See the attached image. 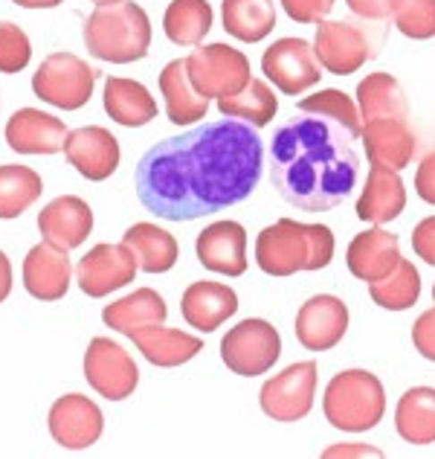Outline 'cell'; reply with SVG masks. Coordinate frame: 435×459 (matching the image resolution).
Returning a JSON list of instances; mask_svg holds the SVG:
<instances>
[{"label": "cell", "instance_id": "obj_48", "mask_svg": "<svg viewBox=\"0 0 435 459\" xmlns=\"http://www.w3.org/2000/svg\"><path fill=\"white\" fill-rule=\"evenodd\" d=\"M90 4H96V6H99V4H111V0H90Z\"/></svg>", "mask_w": 435, "mask_h": 459}, {"label": "cell", "instance_id": "obj_25", "mask_svg": "<svg viewBox=\"0 0 435 459\" xmlns=\"http://www.w3.org/2000/svg\"><path fill=\"white\" fill-rule=\"evenodd\" d=\"M160 93L166 100V117L175 126H192L209 114V100L189 79L186 58L168 62L160 74Z\"/></svg>", "mask_w": 435, "mask_h": 459}, {"label": "cell", "instance_id": "obj_17", "mask_svg": "<svg viewBox=\"0 0 435 459\" xmlns=\"http://www.w3.org/2000/svg\"><path fill=\"white\" fill-rule=\"evenodd\" d=\"M72 264L64 247L53 245V241H41L35 245L27 259H23V288L27 294L41 299V303H55L70 291Z\"/></svg>", "mask_w": 435, "mask_h": 459}, {"label": "cell", "instance_id": "obj_30", "mask_svg": "<svg viewBox=\"0 0 435 459\" xmlns=\"http://www.w3.org/2000/svg\"><path fill=\"white\" fill-rule=\"evenodd\" d=\"M395 430L409 445L435 442V386H413L395 410Z\"/></svg>", "mask_w": 435, "mask_h": 459}, {"label": "cell", "instance_id": "obj_38", "mask_svg": "<svg viewBox=\"0 0 435 459\" xmlns=\"http://www.w3.org/2000/svg\"><path fill=\"white\" fill-rule=\"evenodd\" d=\"M392 21L406 39H435V0H392Z\"/></svg>", "mask_w": 435, "mask_h": 459}, {"label": "cell", "instance_id": "obj_1", "mask_svg": "<svg viewBox=\"0 0 435 459\" xmlns=\"http://www.w3.org/2000/svg\"><path fill=\"white\" fill-rule=\"evenodd\" d=\"M261 172L259 131L226 117L151 146L140 157L134 184L145 210L180 224L247 201Z\"/></svg>", "mask_w": 435, "mask_h": 459}, {"label": "cell", "instance_id": "obj_5", "mask_svg": "<svg viewBox=\"0 0 435 459\" xmlns=\"http://www.w3.org/2000/svg\"><path fill=\"white\" fill-rule=\"evenodd\" d=\"M322 413L337 430H371L386 413V393L378 376L369 369H345L325 386Z\"/></svg>", "mask_w": 435, "mask_h": 459}, {"label": "cell", "instance_id": "obj_21", "mask_svg": "<svg viewBox=\"0 0 435 459\" xmlns=\"http://www.w3.org/2000/svg\"><path fill=\"white\" fill-rule=\"evenodd\" d=\"M401 262V238L389 230L371 227L352 238L345 250V264L360 282H378Z\"/></svg>", "mask_w": 435, "mask_h": 459}, {"label": "cell", "instance_id": "obj_23", "mask_svg": "<svg viewBox=\"0 0 435 459\" xmlns=\"http://www.w3.org/2000/svg\"><path fill=\"white\" fill-rule=\"evenodd\" d=\"M38 230L47 241L72 250L88 241L93 230V210L79 195H62L38 212Z\"/></svg>", "mask_w": 435, "mask_h": 459}, {"label": "cell", "instance_id": "obj_13", "mask_svg": "<svg viewBox=\"0 0 435 459\" xmlns=\"http://www.w3.org/2000/svg\"><path fill=\"white\" fill-rule=\"evenodd\" d=\"M47 425H50V437L55 439V445H62L67 451H84L99 442L105 430V416L99 404L90 402L88 395L70 393L50 407Z\"/></svg>", "mask_w": 435, "mask_h": 459}, {"label": "cell", "instance_id": "obj_49", "mask_svg": "<svg viewBox=\"0 0 435 459\" xmlns=\"http://www.w3.org/2000/svg\"><path fill=\"white\" fill-rule=\"evenodd\" d=\"M432 303H435V285H432Z\"/></svg>", "mask_w": 435, "mask_h": 459}, {"label": "cell", "instance_id": "obj_11", "mask_svg": "<svg viewBox=\"0 0 435 459\" xmlns=\"http://www.w3.org/2000/svg\"><path fill=\"white\" fill-rule=\"evenodd\" d=\"M84 378L107 402H123V398L134 395L140 369L119 343L107 341V337H93L84 352Z\"/></svg>", "mask_w": 435, "mask_h": 459}, {"label": "cell", "instance_id": "obj_2", "mask_svg": "<svg viewBox=\"0 0 435 459\" xmlns=\"http://www.w3.org/2000/svg\"><path fill=\"white\" fill-rule=\"evenodd\" d=\"M352 134L325 117H294L273 131L270 180L302 212H325L360 186L362 163Z\"/></svg>", "mask_w": 435, "mask_h": 459}, {"label": "cell", "instance_id": "obj_36", "mask_svg": "<svg viewBox=\"0 0 435 459\" xmlns=\"http://www.w3.org/2000/svg\"><path fill=\"white\" fill-rule=\"evenodd\" d=\"M369 297L374 299V306H380L386 311L413 308L421 297V276L415 271V264L401 259L392 273H386L378 282H369Z\"/></svg>", "mask_w": 435, "mask_h": 459}, {"label": "cell", "instance_id": "obj_9", "mask_svg": "<svg viewBox=\"0 0 435 459\" xmlns=\"http://www.w3.org/2000/svg\"><path fill=\"white\" fill-rule=\"evenodd\" d=\"M313 395H317V364L299 360L270 381H264L259 402L264 416H270L273 421H299L313 410Z\"/></svg>", "mask_w": 435, "mask_h": 459}, {"label": "cell", "instance_id": "obj_22", "mask_svg": "<svg viewBox=\"0 0 435 459\" xmlns=\"http://www.w3.org/2000/svg\"><path fill=\"white\" fill-rule=\"evenodd\" d=\"M235 311H238V294L224 282H207V280L192 282L183 291V299H180L183 320L203 334L221 329Z\"/></svg>", "mask_w": 435, "mask_h": 459}, {"label": "cell", "instance_id": "obj_6", "mask_svg": "<svg viewBox=\"0 0 435 459\" xmlns=\"http://www.w3.org/2000/svg\"><path fill=\"white\" fill-rule=\"evenodd\" d=\"M96 84V70L84 58L72 53L47 56L41 67L32 74V91L41 102L62 108V111H79L90 102Z\"/></svg>", "mask_w": 435, "mask_h": 459}, {"label": "cell", "instance_id": "obj_20", "mask_svg": "<svg viewBox=\"0 0 435 459\" xmlns=\"http://www.w3.org/2000/svg\"><path fill=\"white\" fill-rule=\"evenodd\" d=\"M198 262L212 273L241 276L247 271V230L238 221H215L195 241Z\"/></svg>", "mask_w": 435, "mask_h": 459}, {"label": "cell", "instance_id": "obj_40", "mask_svg": "<svg viewBox=\"0 0 435 459\" xmlns=\"http://www.w3.org/2000/svg\"><path fill=\"white\" fill-rule=\"evenodd\" d=\"M337 0H282L290 21L296 23H320L331 15Z\"/></svg>", "mask_w": 435, "mask_h": 459}, {"label": "cell", "instance_id": "obj_41", "mask_svg": "<svg viewBox=\"0 0 435 459\" xmlns=\"http://www.w3.org/2000/svg\"><path fill=\"white\" fill-rule=\"evenodd\" d=\"M413 343L421 358H427L435 364V306L424 311L413 325Z\"/></svg>", "mask_w": 435, "mask_h": 459}, {"label": "cell", "instance_id": "obj_47", "mask_svg": "<svg viewBox=\"0 0 435 459\" xmlns=\"http://www.w3.org/2000/svg\"><path fill=\"white\" fill-rule=\"evenodd\" d=\"M12 4H18L23 9H55V6H62L64 0H12Z\"/></svg>", "mask_w": 435, "mask_h": 459}, {"label": "cell", "instance_id": "obj_34", "mask_svg": "<svg viewBox=\"0 0 435 459\" xmlns=\"http://www.w3.org/2000/svg\"><path fill=\"white\" fill-rule=\"evenodd\" d=\"M163 30L177 47H198L212 30V6L207 0H172L163 15Z\"/></svg>", "mask_w": 435, "mask_h": 459}, {"label": "cell", "instance_id": "obj_45", "mask_svg": "<svg viewBox=\"0 0 435 459\" xmlns=\"http://www.w3.org/2000/svg\"><path fill=\"white\" fill-rule=\"evenodd\" d=\"M325 456H380V451L378 448H369V445H357V442H352V445H337V448H328L325 451Z\"/></svg>", "mask_w": 435, "mask_h": 459}, {"label": "cell", "instance_id": "obj_24", "mask_svg": "<svg viewBox=\"0 0 435 459\" xmlns=\"http://www.w3.org/2000/svg\"><path fill=\"white\" fill-rule=\"evenodd\" d=\"M406 207V189L404 180L395 169L371 166L362 184L360 201H357V219L369 224H386L397 219Z\"/></svg>", "mask_w": 435, "mask_h": 459}, {"label": "cell", "instance_id": "obj_29", "mask_svg": "<svg viewBox=\"0 0 435 459\" xmlns=\"http://www.w3.org/2000/svg\"><path fill=\"white\" fill-rule=\"evenodd\" d=\"M123 245L134 250L140 271L145 273H166V271H172L180 259L177 238L151 221H137L134 227H128L123 236Z\"/></svg>", "mask_w": 435, "mask_h": 459}, {"label": "cell", "instance_id": "obj_19", "mask_svg": "<svg viewBox=\"0 0 435 459\" xmlns=\"http://www.w3.org/2000/svg\"><path fill=\"white\" fill-rule=\"evenodd\" d=\"M64 119L44 114L38 108H21L6 123V143L18 154H55L64 152L67 140Z\"/></svg>", "mask_w": 435, "mask_h": 459}, {"label": "cell", "instance_id": "obj_44", "mask_svg": "<svg viewBox=\"0 0 435 459\" xmlns=\"http://www.w3.org/2000/svg\"><path fill=\"white\" fill-rule=\"evenodd\" d=\"M345 4L354 15L369 21H383L392 15V0H345Z\"/></svg>", "mask_w": 435, "mask_h": 459}, {"label": "cell", "instance_id": "obj_43", "mask_svg": "<svg viewBox=\"0 0 435 459\" xmlns=\"http://www.w3.org/2000/svg\"><path fill=\"white\" fill-rule=\"evenodd\" d=\"M415 192L421 201H427L435 207V152L427 154L424 160H421L418 172H415Z\"/></svg>", "mask_w": 435, "mask_h": 459}, {"label": "cell", "instance_id": "obj_27", "mask_svg": "<svg viewBox=\"0 0 435 459\" xmlns=\"http://www.w3.org/2000/svg\"><path fill=\"white\" fill-rule=\"evenodd\" d=\"M105 111L125 128H142L157 119V100L142 82L111 76L105 82Z\"/></svg>", "mask_w": 435, "mask_h": 459}, {"label": "cell", "instance_id": "obj_18", "mask_svg": "<svg viewBox=\"0 0 435 459\" xmlns=\"http://www.w3.org/2000/svg\"><path fill=\"white\" fill-rule=\"evenodd\" d=\"M360 137L371 166L395 169V172H404L406 166H413V157L418 152V137L409 128L406 119H395V117L371 119V123L362 126Z\"/></svg>", "mask_w": 435, "mask_h": 459}, {"label": "cell", "instance_id": "obj_28", "mask_svg": "<svg viewBox=\"0 0 435 459\" xmlns=\"http://www.w3.org/2000/svg\"><path fill=\"white\" fill-rule=\"evenodd\" d=\"M168 317L166 299L154 291V288H137L134 294H128L116 303L105 306L102 320L107 329L131 337L134 332L145 329V325H160Z\"/></svg>", "mask_w": 435, "mask_h": 459}, {"label": "cell", "instance_id": "obj_39", "mask_svg": "<svg viewBox=\"0 0 435 459\" xmlns=\"http://www.w3.org/2000/svg\"><path fill=\"white\" fill-rule=\"evenodd\" d=\"M32 58V44L30 35L23 32L18 23L4 21L0 23V74H21Z\"/></svg>", "mask_w": 435, "mask_h": 459}, {"label": "cell", "instance_id": "obj_35", "mask_svg": "<svg viewBox=\"0 0 435 459\" xmlns=\"http://www.w3.org/2000/svg\"><path fill=\"white\" fill-rule=\"evenodd\" d=\"M44 180L30 166H0V219H18L41 198Z\"/></svg>", "mask_w": 435, "mask_h": 459}, {"label": "cell", "instance_id": "obj_4", "mask_svg": "<svg viewBox=\"0 0 435 459\" xmlns=\"http://www.w3.org/2000/svg\"><path fill=\"white\" fill-rule=\"evenodd\" d=\"M84 44L99 62L131 65L151 50V21L134 0H111L99 4L84 21Z\"/></svg>", "mask_w": 435, "mask_h": 459}, {"label": "cell", "instance_id": "obj_3", "mask_svg": "<svg viewBox=\"0 0 435 459\" xmlns=\"http://www.w3.org/2000/svg\"><path fill=\"white\" fill-rule=\"evenodd\" d=\"M334 233L325 224H302L279 219L256 238V264L268 276H294L299 271H322L334 259Z\"/></svg>", "mask_w": 435, "mask_h": 459}, {"label": "cell", "instance_id": "obj_42", "mask_svg": "<svg viewBox=\"0 0 435 459\" xmlns=\"http://www.w3.org/2000/svg\"><path fill=\"white\" fill-rule=\"evenodd\" d=\"M413 250H415L418 259H424L427 264H432V268H435V215H430V219L415 224Z\"/></svg>", "mask_w": 435, "mask_h": 459}, {"label": "cell", "instance_id": "obj_16", "mask_svg": "<svg viewBox=\"0 0 435 459\" xmlns=\"http://www.w3.org/2000/svg\"><path fill=\"white\" fill-rule=\"evenodd\" d=\"M64 157L67 163L76 169L81 178L93 180H107L119 169V140L102 126H84L70 131L64 140Z\"/></svg>", "mask_w": 435, "mask_h": 459}, {"label": "cell", "instance_id": "obj_8", "mask_svg": "<svg viewBox=\"0 0 435 459\" xmlns=\"http://www.w3.org/2000/svg\"><path fill=\"white\" fill-rule=\"evenodd\" d=\"M192 84L207 96V100H221V96L238 93L252 79L250 58L229 44H203L186 58Z\"/></svg>", "mask_w": 435, "mask_h": 459}, {"label": "cell", "instance_id": "obj_7", "mask_svg": "<svg viewBox=\"0 0 435 459\" xmlns=\"http://www.w3.org/2000/svg\"><path fill=\"white\" fill-rule=\"evenodd\" d=\"M282 355V337L273 323L261 317L241 320L221 341V360L241 378H256L270 372Z\"/></svg>", "mask_w": 435, "mask_h": 459}, {"label": "cell", "instance_id": "obj_12", "mask_svg": "<svg viewBox=\"0 0 435 459\" xmlns=\"http://www.w3.org/2000/svg\"><path fill=\"white\" fill-rule=\"evenodd\" d=\"M140 262L128 245H96L76 264V282L88 297L102 299L134 282Z\"/></svg>", "mask_w": 435, "mask_h": 459}, {"label": "cell", "instance_id": "obj_37", "mask_svg": "<svg viewBox=\"0 0 435 459\" xmlns=\"http://www.w3.org/2000/svg\"><path fill=\"white\" fill-rule=\"evenodd\" d=\"M299 111L302 114H317V117H325L331 119V123L343 126L352 137H360L362 134V119H360V108L354 105V100L343 91L337 88H325L313 96H305V100L299 102Z\"/></svg>", "mask_w": 435, "mask_h": 459}, {"label": "cell", "instance_id": "obj_26", "mask_svg": "<svg viewBox=\"0 0 435 459\" xmlns=\"http://www.w3.org/2000/svg\"><path fill=\"white\" fill-rule=\"evenodd\" d=\"M131 341L142 352V358L154 367L172 369L180 364H189L192 358L203 352V341L195 334H186L180 329H166V325H145V329L131 334Z\"/></svg>", "mask_w": 435, "mask_h": 459}, {"label": "cell", "instance_id": "obj_15", "mask_svg": "<svg viewBox=\"0 0 435 459\" xmlns=\"http://www.w3.org/2000/svg\"><path fill=\"white\" fill-rule=\"evenodd\" d=\"M348 332V306L334 294H317L296 311L294 334L308 352H328Z\"/></svg>", "mask_w": 435, "mask_h": 459}, {"label": "cell", "instance_id": "obj_32", "mask_svg": "<svg viewBox=\"0 0 435 459\" xmlns=\"http://www.w3.org/2000/svg\"><path fill=\"white\" fill-rule=\"evenodd\" d=\"M224 30L238 41L259 44L276 27L273 0H224Z\"/></svg>", "mask_w": 435, "mask_h": 459}, {"label": "cell", "instance_id": "obj_14", "mask_svg": "<svg viewBox=\"0 0 435 459\" xmlns=\"http://www.w3.org/2000/svg\"><path fill=\"white\" fill-rule=\"evenodd\" d=\"M322 70L334 76H352L371 58V44L366 32L345 21H320L317 39H313Z\"/></svg>", "mask_w": 435, "mask_h": 459}, {"label": "cell", "instance_id": "obj_10", "mask_svg": "<svg viewBox=\"0 0 435 459\" xmlns=\"http://www.w3.org/2000/svg\"><path fill=\"white\" fill-rule=\"evenodd\" d=\"M261 74L287 96H299L320 84L322 65L305 39H279L261 56Z\"/></svg>", "mask_w": 435, "mask_h": 459}, {"label": "cell", "instance_id": "obj_46", "mask_svg": "<svg viewBox=\"0 0 435 459\" xmlns=\"http://www.w3.org/2000/svg\"><path fill=\"white\" fill-rule=\"evenodd\" d=\"M12 294V264L6 259V253L0 250V303Z\"/></svg>", "mask_w": 435, "mask_h": 459}, {"label": "cell", "instance_id": "obj_33", "mask_svg": "<svg viewBox=\"0 0 435 459\" xmlns=\"http://www.w3.org/2000/svg\"><path fill=\"white\" fill-rule=\"evenodd\" d=\"M218 111L229 119H241V123H247L252 128H264L273 123L276 111H279V100L273 96L268 82L250 79L238 93L221 96L218 100Z\"/></svg>", "mask_w": 435, "mask_h": 459}, {"label": "cell", "instance_id": "obj_31", "mask_svg": "<svg viewBox=\"0 0 435 459\" xmlns=\"http://www.w3.org/2000/svg\"><path fill=\"white\" fill-rule=\"evenodd\" d=\"M357 108H360V119H366V123L383 117L406 119L409 114L401 82L389 74H369L357 84Z\"/></svg>", "mask_w": 435, "mask_h": 459}]
</instances>
